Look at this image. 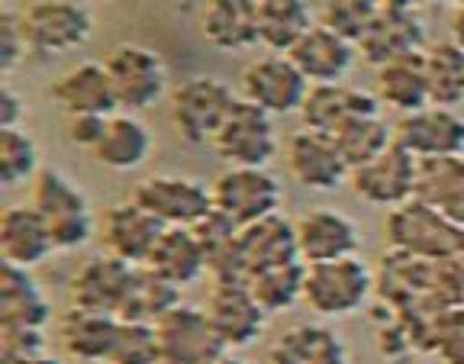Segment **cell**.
<instances>
[{"instance_id": "1", "label": "cell", "mask_w": 464, "mask_h": 364, "mask_svg": "<svg viewBox=\"0 0 464 364\" xmlns=\"http://www.w3.org/2000/svg\"><path fill=\"white\" fill-rule=\"evenodd\" d=\"M384 235L393 252L429 264L455 262L464 255V229L442 210H435L416 197L387 213Z\"/></svg>"}, {"instance_id": "2", "label": "cell", "mask_w": 464, "mask_h": 364, "mask_svg": "<svg viewBox=\"0 0 464 364\" xmlns=\"http://www.w3.org/2000/svg\"><path fill=\"white\" fill-rule=\"evenodd\" d=\"M29 206L49 226L55 252H74V248L87 245L94 235V216H91V204H87L84 190L55 168H43L36 175Z\"/></svg>"}, {"instance_id": "3", "label": "cell", "mask_w": 464, "mask_h": 364, "mask_svg": "<svg viewBox=\"0 0 464 364\" xmlns=\"http://www.w3.org/2000/svg\"><path fill=\"white\" fill-rule=\"evenodd\" d=\"M239 101V91H232L226 81L197 74V78L181 81L171 91V126L174 132L190 142V146H207L217 139L223 120Z\"/></svg>"}, {"instance_id": "4", "label": "cell", "mask_w": 464, "mask_h": 364, "mask_svg": "<svg viewBox=\"0 0 464 364\" xmlns=\"http://www.w3.org/2000/svg\"><path fill=\"white\" fill-rule=\"evenodd\" d=\"M103 68L113 84L120 113H142L155 107L168 91V68L161 55L149 45L120 43L103 55Z\"/></svg>"}, {"instance_id": "5", "label": "cell", "mask_w": 464, "mask_h": 364, "mask_svg": "<svg viewBox=\"0 0 464 364\" xmlns=\"http://www.w3.org/2000/svg\"><path fill=\"white\" fill-rule=\"evenodd\" d=\"M374 291V271L358 255L339 262L306 264L304 303L316 316H352L368 303Z\"/></svg>"}, {"instance_id": "6", "label": "cell", "mask_w": 464, "mask_h": 364, "mask_svg": "<svg viewBox=\"0 0 464 364\" xmlns=\"http://www.w3.org/2000/svg\"><path fill=\"white\" fill-rule=\"evenodd\" d=\"M213 210L229 216L239 229L268 219L281 206V181L268 168H223L210 184Z\"/></svg>"}, {"instance_id": "7", "label": "cell", "mask_w": 464, "mask_h": 364, "mask_svg": "<svg viewBox=\"0 0 464 364\" xmlns=\"http://www.w3.org/2000/svg\"><path fill=\"white\" fill-rule=\"evenodd\" d=\"M306 94H310V81L300 74L290 55L265 52L261 59L248 62L239 74V97L271 117L300 113Z\"/></svg>"}, {"instance_id": "8", "label": "cell", "mask_w": 464, "mask_h": 364, "mask_svg": "<svg viewBox=\"0 0 464 364\" xmlns=\"http://www.w3.org/2000/svg\"><path fill=\"white\" fill-rule=\"evenodd\" d=\"M23 33H26L29 52L58 55V52H74L94 33V14L87 4L74 0H36L20 10Z\"/></svg>"}, {"instance_id": "9", "label": "cell", "mask_w": 464, "mask_h": 364, "mask_svg": "<svg viewBox=\"0 0 464 364\" xmlns=\"http://www.w3.org/2000/svg\"><path fill=\"white\" fill-rule=\"evenodd\" d=\"M213 152L226 161V168H268L277 155L275 117L239 97L213 139Z\"/></svg>"}, {"instance_id": "10", "label": "cell", "mask_w": 464, "mask_h": 364, "mask_svg": "<svg viewBox=\"0 0 464 364\" xmlns=\"http://www.w3.org/2000/svg\"><path fill=\"white\" fill-rule=\"evenodd\" d=\"M426 49L429 45L422 14L413 4H406V0H384L374 23H371V30L358 43V55L374 72L397 59H406V55H420Z\"/></svg>"}, {"instance_id": "11", "label": "cell", "mask_w": 464, "mask_h": 364, "mask_svg": "<svg viewBox=\"0 0 464 364\" xmlns=\"http://www.w3.org/2000/svg\"><path fill=\"white\" fill-rule=\"evenodd\" d=\"M142 210H149L165 229H194L203 216L213 213L210 184L181 175H152L136 184L132 194Z\"/></svg>"}, {"instance_id": "12", "label": "cell", "mask_w": 464, "mask_h": 364, "mask_svg": "<svg viewBox=\"0 0 464 364\" xmlns=\"http://www.w3.org/2000/svg\"><path fill=\"white\" fill-rule=\"evenodd\" d=\"M416 184H420V158H413L397 142L381 158L368 161L348 175V187L355 190L358 200L371 206H384V210L410 204L416 197Z\"/></svg>"}, {"instance_id": "13", "label": "cell", "mask_w": 464, "mask_h": 364, "mask_svg": "<svg viewBox=\"0 0 464 364\" xmlns=\"http://www.w3.org/2000/svg\"><path fill=\"white\" fill-rule=\"evenodd\" d=\"M203 313L210 320L213 332L219 335V342L226 345V351L248 349L252 342H258V335L265 332V322H268V313L255 300L252 287L239 284V281H217L210 287Z\"/></svg>"}, {"instance_id": "14", "label": "cell", "mask_w": 464, "mask_h": 364, "mask_svg": "<svg viewBox=\"0 0 464 364\" xmlns=\"http://www.w3.org/2000/svg\"><path fill=\"white\" fill-rule=\"evenodd\" d=\"M393 142L420 161L458 158L464 155V117L445 107H426L397 120Z\"/></svg>"}, {"instance_id": "15", "label": "cell", "mask_w": 464, "mask_h": 364, "mask_svg": "<svg viewBox=\"0 0 464 364\" xmlns=\"http://www.w3.org/2000/svg\"><path fill=\"white\" fill-rule=\"evenodd\" d=\"M284 161H287L290 177L306 190H326L342 187V181H348L352 168L342 158L335 139L326 132H313V129H297L287 139L284 146Z\"/></svg>"}, {"instance_id": "16", "label": "cell", "mask_w": 464, "mask_h": 364, "mask_svg": "<svg viewBox=\"0 0 464 364\" xmlns=\"http://www.w3.org/2000/svg\"><path fill=\"white\" fill-rule=\"evenodd\" d=\"M161 364H217L226 345L197 306H178L159 322Z\"/></svg>"}, {"instance_id": "17", "label": "cell", "mask_w": 464, "mask_h": 364, "mask_svg": "<svg viewBox=\"0 0 464 364\" xmlns=\"http://www.w3.org/2000/svg\"><path fill=\"white\" fill-rule=\"evenodd\" d=\"M297 229V245H300V262L304 264H323V262H339V258H352L362 245L358 226L345 213L333 210V206H310L294 219Z\"/></svg>"}, {"instance_id": "18", "label": "cell", "mask_w": 464, "mask_h": 364, "mask_svg": "<svg viewBox=\"0 0 464 364\" xmlns=\"http://www.w3.org/2000/svg\"><path fill=\"white\" fill-rule=\"evenodd\" d=\"M161 233H165V226L149 210H142L136 200L113 204L103 213L101 223V239L107 255L120 258V262L132 264V268H142L152 258Z\"/></svg>"}, {"instance_id": "19", "label": "cell", "mask_w": 464, "mask_h": 364, "mask_svg": "<svg viewBox=\"0 0 464 364\" xmlns=\"http://www.w3.org/2000/svg\"><path fill=\"white\" fill-rule=\"evenodd\" d=\"M300 262V245H297V229H294V219L275 216L261 219L255 226H246L239 233V271L242 281H252L255 274L271 268H281V264H297Z\"/></svg>"}, {"instance_id": "20", "label": "cell", "mask_w": 464, "mask_h": 364, "mask_svg": "<svg viewBox=\"0 0 464 364\" xmlns=\"http://www.w3.org/2000/svg\"><path fill=\"white\" fill-rule=\"evenodd\" d=\"M52 101L65 117H113L120 113L103 62H81L65 74H58V81L52 84Z\"/></svg>"}, {"instance_id": "21", "label": "cell", "mask_w": 464, "mask_h": 364, "mask_svg": "<svg viewBox=\"0 0 464 364\" xmlns=\"http://www.w3.org/2000/svg\"><path fill=\"white\" fill-rule=\"evenodd\" d=\"M136 268L113 255L87 258L72 277V306L81 310H97V313L120 316V306L126 300V291L132 284Z\"/></svg>"}, {"instance_id": "22", "label": "cell", "mask_w": 464, "mask_h": 364, "mask_svg": "<svg viewBox=\"0 0 464 364\" xmlns=\"http://www.w3.org/2000/svg\"><path fill=\"white\" fill-rule=\"evenodd\" d=\"M377 113H381V101L371 91L348 88V84H313L300 107L304 129L326 132V136H333L348 120L377 117Z\"/></svg>"}, {"instance_id": "23", "label": "cell", "mask_w": 464, "mask_h": 364, "mask_svg": "<svg viewBox=\"0 0 464 364\" xmlns=\"http://www.w3.org/2000/svg\"><path fill=\"white\" fill-rule=\"evenodd\" d=\"M290 59L300 68V74L310 81V88L313 84H342V78L352 72V65H355V59H358V45L335 36L333 30H326V26L316 23V26L294 45Z\"/></svg>"}, {"instance_id": "24", "label": "cell", "mask_w": 464, "mask_h": 364, "mask_svg": "<svg viewBox=\"0 0 464 364\" xmlns=\"http://www.w3.org/2000/svg\"><path fill=\"white\" fill-rule=\"evenodd\" d=\"M52 252H55V242L49 235V226L33 206L20 204L0 213V258L4 264L33 271Z\"/></svg>"}, {"instance_id": "25", "label": "cell", "mask_w": 464, "mask_h": 364, "mask_svg": "<svg viewBox=\"0 0 464 364\" xmlns=\"http://www.w3.org/2000/svg\"><path fill=\"white\" fill-rule=\"evenodd\" d=\"M116 329H120V316L72 306V310H65V313L58 316L55 339L68 358L107 364L116 342Z\"/></svg>"}, {"instance_id": "26", "label": "cell", "mask_w": 464, "mask_h": 364, "mask_svg": "<svg viewBox=\"0 0 464 364\" xmlns=\"http://www.w3.org/2000/svg\"><path fill=\"white\" fill-rule=\"evenodd\" d=\"M265 364H348V349L335 329L323 322H297L271 342Z\"/></svg>"}, {"instance_id": "27", "label": "cell", "mask_w": 464, "mask_h": 364, "mask_svg": "<svg viewBox=\"0 0 464 364\" xmlns=\"http://www.w3.org/2000/svg\"><path fill=\"white\" fill-rule=\"evenodd\" d=\"M374 97L381 107L397 110L400 117L420 113V110L432 107L429 101V81H426V62L420 55H406L391 65L374 72Z\"/></svg>"}, {"instance_id": "28", "label": "cell", "mask_w": 464, "mask_h": 364, "mask_svg": "<svg viewBox=\"0 0 464 364\" xmlns=\"http://www.w3.org/2000/svg\"><path fill=\"white\" fill-rule=\"evenodd\" d=\"M52 322V303L33 274L14 264H0V326L45 329Z\"/></svg>"}, {"instance_id": "29", "label": "cell", "mask_w": 464, "mask_h": 364, "mask_svg": "<svg viewBox=\"0 0 464 364\" xmlns=\"http://www.w3.org/2000/svg\"><path fill=\"white\" fill-rule=\"evenodd\" d=\"M200 36L219 52H242L258 45L255 0H213L200 14Z\"/></svg>"}, {"instance_id": "30", "label": "cell", "mask_w": 464, "mask_h": 364, "mask_svg": "<svg viewBox=\"0 0 464 364\" xmlns=\"http://www.w3.org/2000/svg\"><path fill=\"white\" fill-rule=\"evenodd\" d=\"M258 43L275 55H290L294 45L316 26L304 0H255Z\"/></svg>"}, {"instance_id": "31", "label": "cell", "mask_w": 464, "mask_h": 364, "mask_svg": "<svg viewBox=\"0 0 464 364\" xmlns=\"http://www.w3.org/2000/svg\"><path fill=\"white\" fill-rule=\"evenodd\" d=\"M94 161L110 171H132L152 155V132L132 113H113L107 120L103 139L97 142Z\"/></svg>"}, {"instance_id": "32", "label": "cell", "mask_w": 464, "mask_h": 364, "mask_svg": "<svg viewBox=\"0 0 464 364\" xmlns=\"http://www.w3.org/2000/svg\"><path fill=\"white\" fill-rule=\"evenodd\" d=\"M142 268L155 271V274L165 277L168 284L174 287H188L207 274V255H203L194 229H165L152 258Z\"/></svg>"}, {"instance_id": "33", "label": "cell", "mask_w": 464, "mask_h": 364, "mask_svg": "<svg viewBox=\"0 0 464 364\" xmlns=\"http://www.w3.org/2000/svg\"><path fill=\"white\" fill-rule=\"evenodd\" d=\"M416 200L442 210L464 229V155L458 158L420 161V184Z\"/></svg>"}, {"instance_id": "34", "label": "cell", "mask_w": 464, "mask_h": 364, "mask_svg": "<svg viewBox=\"0 0 464 364\" xmlns=\"http://www.w3.org/2000/svg\"><path fill=\"white\" fill-rule=\"evenodd\" d=\"M178 306H181V287L168 284L165 277H159L149 268H136L130 291H126V300L120 306V320L159 326Z\"/></svg>"}, {"instance_id": "35", "label": "cell", "mask_w": 464, "mask_h": 364, "mask_svg": "<svg viewBox=\"0 0 464 364\" xmlns=\"http://www.w3.org/2000/svg\"><path fill=\"white\" fill-rule=\"evenodd\" d=\"M422 62L432 107L455 110L458 103H464V52L451 39H442L422 52Z\"/></svg>"}, {"instance_id": "36", "label": "cell", "mask_w": 464, "mask_h": 364, "mask_svg": "<svg viewBox=\"0 0 464 364\" xmlns=\"http://www.w3.org/2000/svg\"><path fill=\"white\" fill-rule=\"evenodd\" d=\"M333 139L335 146H339L342 158H345V165L355 171V168L381 158L393 146V126H387L381 120V113L377 117H355L348 120V123H342L333 132Z\"/></svg>"}, {"instance_id": "37", "label": "cell", "mask_w": 464, "mask_h": 364, "mask_svg": "<svg viewBox=\"0 0 464 364\" xmlns=\"http://www.w3.org/2000/svg\"><path fill=\"white\" fill-rule=\"evenodd\" d=\"M304 281H306V264H281V268L261 271L248 281L255 300L265 306V313H284L290 306L304 300Z\"/></svg>"}, {"instance_id": "38", "label": "cell", "mask_w": 464, "mask_h": 364, "mask_svg": "<svg viewBox=\"0 0 464 364\" xmlns=\"http://www.w3.org/2000/svg\"><path fill=\"white\" fill-rule=\"evenodd\" d=\"M39 168V148L36 139L26 129H0V184L16 187L23 181H36Z\"/></svg>"}, {"instance_id": "39", "label": "cell", "mask_w": 464, "mask_h": 364, "mask_svg": "<svg viewBox=\"0 0 464 364\" xmlns=\"http://www.w3.org/2000/svg\"><path fill=\"white\" fill-rule=\"evenodd\" d=\"M381 4L377 0H326L319 4V26L333 30L335 36L348 39V43H362V36L371 30Z\"/></svg>"}, {"instance_id": "40", "label": "cell", "mask_w": 464, "mask_h": 364, "mask_svg": "<svg viewBox=\"0 0 464 364\" xmlns=\"http://www.w3.org/2000/svg\"><path fill=\"white\" fill-rule=\"evenodd\" d=\"M107 364H161L159 326L149 322H123L116 329V342Z\"/></svg>"}, {"instance_id": "41", "label": "cell", "mask_w": 464, "mask_h": 364, "mask_svg": "<svg viewBox=\"0 0 464 364\" xmlns=\"http://www.w3.org/2000/svg\"><path fill=\"white\" fill-rule=\"evenodd\" d=\"M432 342L445 364H464V306H451L435 316Z\"/></svg>"}, {"instance_id": "42", "label": "cell", "mask_w": 464, "mask_h": 364, "mask_svg": "<svg viewBox=\"0 0 464 364\" xmlns=\"http://www.w3.org/2000/svg\"><path fill=\"white\" fill-rule=\"evenodd\" d=\"M29 43L16 10H0V72L10 74L26 59Z\"/></svg>"}, {"instance_id": "43", "label": "cell", "mask_w": 464, "mask_h": 364, "mask_svg": "<svg viewBox=\"0 0 464 364\" xmlns=\"http://www.w3.org/2000/svg\"><path fill=\"white\" fill-rule=\"evenodd\" d=\"M29 351H49L45 329L0 326V355H29Z\"/></svg>"}, {"instance_id": "44", "label": "cell", "mask_w": 464, "mask_h": 364, "mask_svg": "<svg viewBox=\"0 0 464 364\" xmlns=\"http://www.w3.org/2000/svg\"><path fill=\"white\" fill-rule=\"evenodd\" d=\"M110 117H65V136L72 146L87 148L94 152L97 142L103 139V129H107Z\"/></svg>"}, {"instance_id": "45", "label": "cell", "mask_w": 464, "mask_h": 364, "mask_svg": "<svg viewBox=\"0 0 464 364\" xmlns=\"http://www.w3.org/2000/svg\"><path fill=\"white\" fill-rule=\"evenodd\" d=\"M23 110H26L23 97L10 88V81H4L0 84V129H20Z\"/></svg>"}, {"instance_id": "46", "label": "cell", "mask_w": 464, "mask_h": 364, "mask_svg": "<svg viewBox=\"0 0 464 364\" xmlns=\"http://www.w3.org/2000/svg\"><path fill=\"white\" fill-rule=\"evenodd\" d=\"M0 364H62L49 351H29V355H0Z\"/></svg>"}, {"instance_id": "47", "label": "cell", "mask_w": 464, "mask_h": 364, "mask_svg": "<svg viewBox=\"0 0 464 364\" xmlns=\"http://www.w3.org/2000/svg\"><path fill=\"white\" fill-rule=\"evenodd\" d=\"M449 30H451V43L464 52V0H461V4H455V10H451Z\"/></svg>"}, {"instance_id": "48", "label": "cell", "mask_w": 464, "mask_h": 364, "mask_svg": "<svg viewBox=\"0 0 464 364\" xmlns=\"http://www.w3.org/2000/svg\"><path fill=\"white\" fill-rule=\"evenodd\" d=\"M451 274H455V297H458V306H464V255L451 262Z\"/></svg>"}, {"instance_id": "49", "label": "cell", "mask_w": 464, "mask_h": 364, "mask_svg": "<svg viewBox=\"0 0 464 364\" xmlns=\"http://www.w3.org/2000/svg\"><path fill=\"white\" fill-rule=\"evenodd\" d=\"M217 364H252V361H246V358H236V355H229V351H226V355L219 358Z\"/></svg>"}]
</instances>
